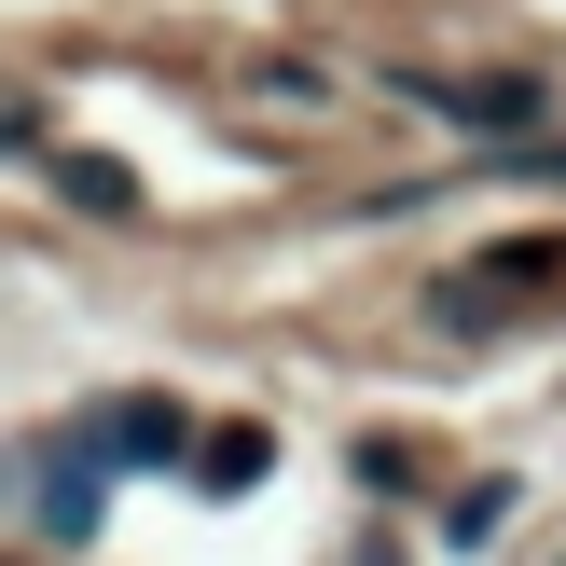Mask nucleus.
<instances>
[{
	"label": "nucleus",
	"instance_id": "f03ea898",
	"mask_svg": "<svg viewBox=\"0 0 566 566\" xmlns=\"http://www.w3.org/2000/svg\"><path fill=\"white\" fill-rule=\"evenodd\" d=\"M55 193H70V208H97V221H125V208H138L111 153H55Z\"/></svg>",
	"mask_w": 566,
	"mask_h": 566
},
{
	"label": "nucleus",
	"instance_id": "20e7f679",
	"mask_svg": "<svg viewBox=\"0 0 566 566\" xmlns=\"http://www.w3.org/2000/svg\"><path fill=\"white\" fill-rule=\"evenodd\" d=\"M42 525H55V539H83V525H97V484H83V470H70V484H42Z\"/></svg>",
	"mask_w": 566,
	"mask_h": 566
},
{
	"label": "nucleus",
	"instance_id": "39448f33",
	"mask_svg": "<svg viewBox=\"0 0 566 566\" xmlns=\"http://www.w3.org/2000/svg\"><path fill=\"white\" fill-rule=\"evenodd\" d=\"M553 180H566V153H553Z\"/></svg>",
	"mask_w": 566,
	"mask_h": 566
},
{
	"label": "nucleus",
	"instance_id": "7ed1b4c3",
	"mask_svg": "<svg viewBox=\"0 0 566 566\" xmlns=\"http://www.w3.org/2000/svg\"><path fill=\"white\" fill-rule=\"evenodd\" d=\"M97 457H180V415H153V401H138V415H111V429H97Z\"/></svg>",
	"mask_w": 566,
	"mask_h": 566
},
{
	"label": "nucleus",
	"instance_id": "f257e3e1",
	"mask_svg": "<svg viewBox=\"0 0 566 566\" xmlns=\"http://www.w3.org/2000/svg\"><path fill=\"white\" fill-rule=\"evenodd\" d=\"M415 97H429V111H457V125H497V138H512V125H539V70H497V83H415Z\"/></svg>",
	"mask_w": 566,
	"mask_h": 566
}]
</instances>
